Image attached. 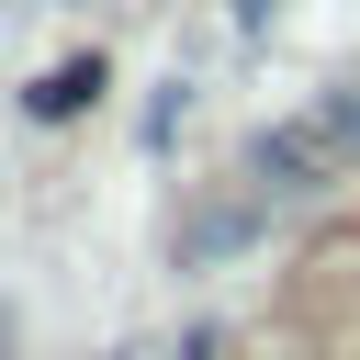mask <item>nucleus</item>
<instances>
[{"label":"nucleus","mask_w":360,"mask_h":360,"mask_svg":"<svg viewBox=\"0 0 360 360\" xmlns=\"http://www.w3.org/2000/svg\"><path fill=\"white\" fill-rule=\"evenodd\" d=\"M248 180H259L270 202H292V191H349V180H360V90H326V101L281 112V124L248 146Z\"/></svg>","instance_id":"nucleus-1"},{"label":"nucleus","mask_w":360,"mask_h":360,"mask_svg":"<svg viewBox=\"0 0 360 360\" xmlns=\"http://www.w3.org/2000/svg\"><path fill=\"white\" fill-rule=\"evenodd\" d=\"M90 90H101V68L79 56V68H56V79H34V112H79Z\"/></svg>","instance_id":"nucleus-2"}]
</instances>
